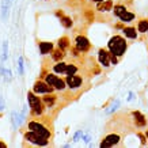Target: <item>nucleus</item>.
<instances>
[{
    "mask_svg": "<svg viewBox=\"0 0 148 148\" xmlns=\"http://www.w3.org/2000/svg\"><path fill=\"white\" fill-rule=\"evenodd\" d=\"M108 48L109 52L121 57L125 54L126 49H128V44H126V40L122 36H113L108 42Z\"/></svg>",
    "mask_w": 148,
    "mask_h": 148,
    "instance_id": "1",
    "label": "nucleus"
},
{
    "mask_svg": "<svg viewBox=\"0 0 148 148\" xmlns=\"http://www.w3.org/2000/svg\"><path fill=\"white\" fill-rule=\"evenodd\" d=\"M27 102H29V108L32 110L33 116H42L44 114V108H45V105L42 102V99L38 98L37 94L34 91H29L27 92Z\"/></svg>",
    "mask_w": 148,
    "mask_h": 148,
    "instance_id": "2",
    "label": "nucleus"
},
{
    "mask_svg": "<svg viewBox=\"0 0 148 148\" xmlns=\"http://www.w3.org/2000/svg\"><path fill=\"white\" fill-rule=\"evenodd\" d=\"M27 128L30 130H33V132L38 133L42 137H45V139H48V140L52 139V130L44 122L38 121V120H30V121L27 122Z\"/></svg>",
    "mask_w": 148,
    "mask_h": 148,
    "instance_id": "3",
    "label": "nucleus"
},
{
    "mask_svg": "<svg viewBox=\"0 0 148 148\" xmlns=\"http://www.w3.org/2000/svg\"><path fill=\"white\" fill-rule=\"evenodd\" d=\"M23 139L26 140L27 143H32L34 145H38V147H46L49 144V140L48 139L42 137V136H40L38 133H36V132H33L30 129L23 133Z\"/></svg>",
    "mask_w": 148,
    "mask_h": 148,
    "instance_id": "4",
    "label": "nucleus"
},
{
    "mask_svg": "<svg viewBox=\"0 0 148 148\" xmlns=\"http://www.w3.org/2000/svg\"><path fill=\"white\" fill-rule=\"evenodd\" d=\"M45 82L48 83V84H50L52 87H54L56 90H64L65 87H67V82L64 80V79H61V77H58L56 73H46L45 75Z\"/></svg>",
    "mask_w": 148,
    "mask_h": 148,
    "instance_id": "5",
    "label": "nucleus"
},
{
    "mask_svg": "<svg viewBox=\"0 0 148 148\" xmlns=\"http://www.w3.org/2000/svg\"><path fill=\"white\" fill-rule=\"evenodd\" d=\"M54 87H52L50 84H48L45 80H37L33 86V91L38 94H48V92H53Z\"/></svg>",
    "mask_w": 148,
    "mask_h": 148,
    "instance_id": "6",
    "label": "nucleus"
},
{
    "mask_svg": "<svg viewBox=\"0 0 148 148\" xmlns=\"http://www.w3.org/2000/svg\"><path fill=\"white\" fill-rule=\"evenodd\" d=\"M75 46L80 50L82 53H86V52H88V50H90L91 44H90V41L87 40V37L77 36L76 38H75Z\"/></svg>",
    "mask_w": 148,
    "mask_h": 148,
    "instance_id": "7",
    "label": "nucleus"
},
{
    "mask_svg": "<svg viewBox=\"0 0 148 148\" xmlns=\"http://www.w3.org/2000/svg\"><path fill=\"white\" fill-rule=\"evenodd\" d=\"M120 140H121V137L118 135H114V133H112V135H108L105 139L101 141V144H99V147L102 148H109V147H114V145H117V144L120 143Z\"/></svg>",
    "mask_w": 148,
    "mask_h": 148,
    "instance_id": "8",
    "label": "nucleus"
},
{
    "mask_svg": "<svg viewBox=\"0 0 148 148\" xmlns=\"http://www.w3.org/2000/svg\"><path fill=\"white\" fill-rule=\"evenodd\" d=\"M65 82H67V86L69 88H72V90H76V88H79L83 84V79L79 75H75V73L73 75H67Z\"/></svg>",
    "mask_w": 148,
    "mask_h": 148,
    "instance_id": "9",
    "label": "nucleus"
},
{
    "mask_svg": "<svg viewBox=\"0 0 148 148\" xmlns=\"http://www.w3.org/2000/svg\"><path fill=\"white\" fill-rule=\"evenodd\" d=\"M98 60H99V64L102 67L108 68L112 65V61H110V52H108L106 49H101L98 50Z\"/></svg>",
    "mask_w": 148,
    "mask_h": 148,
    "instance_id": "10",
    "label": "nucleus"
},
{
    "mask_svg": "<svg viewBox=\"0 0 148 148\" xmlns=\"http://www.w3.org/2000/svg\"><path fill=\"white\" fill-rule=\"evenodd\" d=\"M132 117H133V121H135L136 126H139V128H144V126H147V118L144 116L143 113L137 112H132Z\"/></svg>",
    "mask_w": 148,
    "mask_h": 148,
    "instance_id": "11",
    "label": "nucleus"
},
{
    "mask_svg": "<svg viewBox=\"0 0 148 148\" xmlns=\"http://www.w3.org/2000/svg\"><path fill=\"white\" fill-rule=\"evenodd\" d=\"M38 48H40V53L42 54V56L49 54V53H52V50H53V42H49V41H41L40 44H38Z\"/></svg>",
    "mask_w": 148,
    "mask_h": 148,
    "instance_id": "12",
    "label": "nucleus"
},
{
    "mask_svg": "<svg viewBox=\"0 0 148 148\" xmlns=\"http://www.w3.org/2000/svg\"><path fill=\"white\" fill-rule=\"evenodd\" d=\"M97 10H98V11H102V12L112 11L113 10V0H102V1L97 3Z\"/></svg>",
    "mask_w": 148,
    "mask_h": 148,
    "instance_id": "13",
    "label": "nucleus"
},
{
    "mask_svg": "<svg viewBox=\"0 0 148 148\" xmlns=\"http://www.w3.org/2000/svg\"><path fill=\"white\" fill-rule=\"evenodd\" d=\"M56 101H57V95L52 94V92H48V94H45V97H42V102L46 108H53Z\"/></svg>",
    "mask_w": 148,
    "mask_h": 148,
    "instance_id": "14",
    "label": "nucleus"
},
{
    "mask_svg": "<svg viewBox=\"0 0 148 148\" xmlns=\"http://www.w3.org/2000/svg\"><path fill=\"white\" fill-rule=\"evenodd\" d=\"M122 33L126 38H130V40H136L137 36H139V32L136 30V27H132V26H128V27H124L122 29Z\"/></svg>",
    "mask_w": 148,
    "mask_h": 148,
    "instance_id": "15",
    "label": "nucleus"
},
{
    "mask_svg": "<svg viewBox=\"0 0 148 148\" xmlns=\"http://www.w3.org/2000/svg\"><path fill=\"white\" fill-rule=\"evenodd\" d=\"M50 54H52V58H53L56 63H57V61H63V58L65 57V53H64V50L60 49V48H57V49H53Z\"/></svg>",
    "mask_w": 148,
    "mask_h": 148,
    "instance_id": "16",
    "label": "nucleus"
},
{
    "mask_svg": "<svg viewBox=\"0 0 148 148\" xmlns=\"http://www.w3.org/2000/svg\"><path fill=\"white\" fill-rule=\"evenodd\" d=\"M53 71H54V73H60V75L65 73V71H67V63H64V61H57V64L53 65Z\"/></svg>",
    "mask_w": 148,
    "mask_h": 148,
    "instance_id": "17",
    "label": "nucleus"
},
{
    "mask_svg": "<svg viewBox=\"0 0 148 148\" xmlns=\"http://www.w3.org/2000/svg\"><path fill=\"white\" fill-rule=\"evenodd\" d=\"M57 44H58V48L63 49V50L71 48V42H69V38H68V37H61V38H58Z\"/></svg>",
    "mask_w": 148,
    "mask_h": 148,
    "instance_id": "18",
    "label": "nucleus"
},
{
    "mask_svg": "<svg viewBox=\"0 0 148 148\" xmlns=\"http://www.w3.org/2000/svg\"><path fill=\"white\" fill-rule=\"evenodd\" d=\"M7 58H8V41H4L3 45H1V58H0V61L4 63V61H7Z\"/></svg>",
    "mask_w": 148,
    "mask_h": 148,
    "instance_id": "19",
    "label": "nucleus"
},
{
    "mask_svg": "<svg viewBox=\"0 0 148 148\" xmlns=\"http://www.w3.org/2000/svg\"><path fill=\"white\" fill-rule=\"evenodd\" d=\"M60 23H61L65 29H71V27L73 26V21L71 19V16H67V15L60 16Z\"/></svg>",
    "mask_w": 148,
    "mask_h": 148,
    "instance_id": "20",
    "label": "nucleus"
},
{
    "mask_svg": "<svg viewBox=\"0 0 148 148\" xmlns=\"http://www.w3.org/2000/svg\"><path fill=\"white\" fill-rule=\"evenodd\" d=\"M135 14L133 12H129V11H125V12L122 14L121 16H120V19H121V22L122 23H129V22H132L133 19H135Z\"/></svg>",
    "mask_w": 148,
    "mask_h": 148,
    "instance_id": "21",
    "label": "nucleus"
},
{
    "mask_svg": "<svg viewBox=\"0 0 148 148\" xmlns=\"http://www.w3.org/2000/svg\"><path fill=\"white\" fill-rule=\"evenodd\" d=\"M137 32L148 33V19H140L137 23Z\"/></svg>",
    "mask_w": 148,
    "mask_h": 148,
    "instance_id": "22",
    "label": "nucleus"
},
{
    "mask_svg": "<svg viewBox=\"0 0 148 148\" xmlns=\"http://www.w3.org/2000/svg\"><path fill=\"white\" fill-rule=\"evenodd\" d=\"M113 11H114V15L120 18L122 14L125 12V11H128V10H126V5L125 4H116V5H114V8H113Z\"/></svg>",
    "mask_w": 148,
    "mask_h": 148,
    "instance_id": "23",
    "label": "nucleus"
},
{
    "mask_svg": "<svg viewBox=\"0 0 148 148\" xmlns=\"http://www.w3.org/2000/svg\"><path fill=\"white\" fill-rule=\"evenodd\" d=\"M79 68L75 65V64H67V71H65V75H73L76 73Z\"/></svg>",
    "mask_w": 148,
    "mask_h": 148,
    "instance_id": "24",
    "label": "nucleus"
},
{
    "mask_svg": "<svg viewBox=\"0 0 148 148\" xmlns=\"http://www.w3.org/2000/svg\"><path fill=\"white\" fill-rule=\"evenodd\" d=\"M18 73L25 75V60H23V57L18 58Z\"/></svg>",
    "mask_w": 148,
    "mask_h": 148,
    "instance_id": "25",
    "label": "nucleus"
},
{
    "mask_svg": "<svg viewBox=\"0 0 148 148\" xmlns=\"http://www.w3.org/2000/svg\"><path fill=\"white\" fill-rule=\"evenodd\" d=\"M120 106H121V101H120V99H116V101H114V103L112 105V109H109L106 113H108V114H112V113L116 112V110L120 108Z\"/></svg>",
    "mask_w": 148,
    "mask_h": 148,
    "instance_id": "26",
    "label": "nucleus"
},
{
    "mask_svg": "<svg viewBox=\"0 0 148 148\" xmlns=\"http://www.w3.org/2000/svg\"><path fill=\"white\" fill-rule=\"evenodd\" d=\"M8 8H10V5L1 4V19H4V21H5V16H7V14H8Z\"/></svg>",
    "mask_w": 148,
    "mask_h": 148,
    "instance_id": "27",
    "label": "nucleus"
},
{
    "mask_svg": "<svg viewBox=\"0 0 148 148\" xmlns=\"http://www.w3.org/2000/svg\"><path fill=\"white\" fill-rule=\"evenodd\" d=\"M83 135H84V133H83V130H77L76 133L73 135V141H79V140L83 137Z\"/></svg>",
    "mask_w": 148,
    "mask_h": 148,
    "instance_id": "28",
    "label": "nucleus"
},
{
    "mask_svg": "<svg viewBox=\"0 0 148 148\" xmlns=\"http://www.w3.org/2000/svg\"><path fill=\"white\" fill-rule=\"evenodd\" d=\"M110 61H112L113 65H117V64H118V56H116V54H113L112 52H110Z\"/></svg>",
    "mask_w": 148,
    "mask_h": 148,
    "instance_id": "29",
    "label": "nucleus"
},
{
    "mask_svg": "<svg viewBox=\"0 0 148 148\" xmlns=\"http://www.w3.org/2000/svg\"><path fill=\"white\" fill-rule=\"evenodd\" d=\"M79 53H82V52L77 49L76 46H75V48H71V54L73 56V57H77V56H79Z\"/></svg>",
    "mask_w": 148,
    "mask_h": 148,
    "instance_id": "30",
    "label": "nucleus"
},
{
    "mask_svg": "<svg viewBox=\"0 0 148 148\" xmlns=\"http://www.w3.org/2000/svg\"><path fill=\"white\" fill-rule=\"evenodd\" d=\"M86 16H87V19H88L90 22H92V19H94V12H91V11H86Z\"/></svg>",
    "mask_w": 148,
    "mask_h": 148,
    "instance_id": "31",
    "label": "nucleus"
},
{
    "mask_svg": "<svg viewBox=\"0 0 148 148\" xmlns=\"http://www.w3.org/2000/svg\"><path fill=\"white\" fill-rule=\"evenodd\" d=\"M82 139H83V141H84V143H90L91 141V135H83V137H82Z\"/></svg>",
    "mask_w": 148,
    "mask_h": 148,
    "instance_id": "32",
    "label": "nucleus"
},
{
    "mask_svg": "<svg viewBox=\"0 0 148 148\" xmlns=\"http://www.w3.org/2000/svg\"><path fill=\"white\" fill-rule=\"evenodd\" d=\"M135 98H136V97H135V92H132V91H130L129 94H128V98H126V101H128V102H130V101H133Z\"/></svg>",
    "mask_w": 148,
    "mask_h": 148,
    "instance_id": "33",
    "label": "nucleus"
},
{
    "mask_svg": "<svg viewBox=\"0 0 148 148\" xmlns=\"http://www.w3.org/2000/svg\"><path fill=\"white\" fill-rule=\"evenodd\" d=\"M4 108H5V106H4V99L0 98V112H1V110H3Z\"/></svg>",
    "mask_w": 148,
    "mask_h": 148,
    "instance_id": "34",
    "label": "nucleus"
},
{
    "mask_svg": "<svg viewBox=\"0 0 148 148\" xmlns=\"http://www.w3.org/2000/svg\"><path fill=\"white\" fill-rule=\"evenodd\" d=\"M5 147H7V144H5L3 140L0 139V148H5Z\"/></svg>",
    "mask_w": 148,
    "mask_h": 148,
    "instance_id": "35",
    "label": "nucleus"
},
{
    "mask_svg": "<svg viewBox=\"0 0 148 148\" xmlns=\"http://www.w3.org/2000/svg\"><path fill=\"white\" fill-rule=\"evenodd\" d=\"M145 137H147V144H148V129H147V132H145Z\"/></svg>",
    "mask_w": 148,
    "mask_h": 148,
    "instance_id": "36",
    "label": "nucleus"
},
{
    "mask_svg": "<svg viewBox=\"0 0 148 148\" xmlns=\"http://www.w3.org/2000/svg\"><path fill=\"white\" fill-rule=\"evenodd\" d=\"M92 1H95V3H99V1H102V0H92Z\"/></svg>",
    "mask_w": 148,
    "mask_h": 148,
    "instance_id": "37",
    "label": "nucleus"
}]
</instances>
